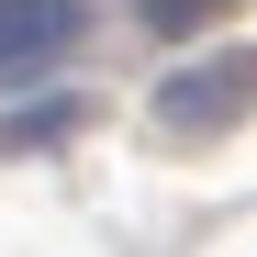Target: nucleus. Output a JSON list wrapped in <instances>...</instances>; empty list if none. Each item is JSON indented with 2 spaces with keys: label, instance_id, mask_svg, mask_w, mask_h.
<instances>
[{
  "label": "nucleus",
  "instance_id": "1",
  "mask_svg": "<svg viewBox=\"0 0 257 257\" xmlns=\"http://www.w3.org/2000/svg\"><path fill=\"white\" fill-rule=\"evenodd\" d=\"M246 90H257V56H201V67H179L157 90V123L168 135H235V112H246Z\"/></svg>",
  "mask_w": 257,
  "mask_h": 257
},
{
  "label": "nucleus",
  "instance_id": "2",
  "mask_svg": "<svg viewBox=\"0 0 257 257\" xmlns=\"http://www.w3.org/2000/svg\"><path fill=\"white\" fill-rule=\"evenodd\" d=\"M78 23H90V0H0V78H34L45 56H67Z\"/></svg>",
  "mask_w": 257,
  "mask_h": 257
},
{
  "label": "nucleus",
  "instance_id": "3",
  "mask_svg": "<svg viewBox=\"0 0 257 257\" xmlns=\"http://www.w3.org/2000/svg\"><path fill=\"white\" fill-rule=\"evenodd\" d=\"M212 12H235V0H135V23H146V34H201Z\"/></svg>",
  "mask_w": 257,
  "mask_h": 257
}]
</instances>
